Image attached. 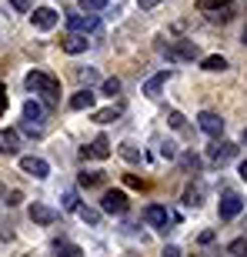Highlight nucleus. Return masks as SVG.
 <instances>
[{"label":"nucleus","mask_w":247,"mask_h":257,"mask_svg":"<svg viewBox=\"0 0 247 257\" xmlns=\"http://www.w3.org/2000/svg\"><path fill=\"white\" fill-rule=\"evenodd\" d=\"M87 44H90V40H87L84 34H67V37L60 40V47H64L67 54H84V50H87Z\"/></svg>","instance_id":"dca6fc26"},{"label":"nucleus","mask_w":247,"mask_h":257,"mask_svg":"<svg viewBox=\"0 0 247 257\" xmlns=\"http://www.w3.org/2000/svg\"><path fill=\"white\" fill-rule=\"evenodd\" d=\"M17 151H20V131H10V127L0 131V154L10 157V154H17Z\"/></svg>","instance_id":"4468645a"},{"label":"nucleus","mask_w":247,"mask_h":257,"mask_svg":"<svg viewBox=\"0 0 247 257\" xmlns=\"http://www.w3.org/2000/svg\"><path fill=\"white\" fill-rule=\"evenodd\" d=\"M24 84H27L30 94H44L47 100H57V94H60V80L44 74V70H30V74L24 77Z\"/></svg>","instance_id":"f257e3e1"},{"label":"nucleus","mask_w":247,"mask_h":257,"mask_svg":"<svg viewBox=\"0 0 247 257\" xmlns=\"http://www.w3.org/2000/svg\"><path fill=\"white\" fill-rule=\"evenodd\" d=\"M144 220H147L151 227H157L161 234H167V230H171L167 224L174 220V214L164 207V204H147V207H144Z\"/></svg>","instance_id":"20e7f679"},{"label":"nucleus","mask_w":247,"mask_h":257,"mask_svg":"<svg viewBox=\"0 0 247 257\" xmlns=\"http://www.w3.org/2000/svg\"><path fill=\"white\" fill-rule=\"evenodd\" d=\"M20 200H24V194H20V191H10V200H7V204H10V207H17V204H20Z\"/></svg>","instance_id":"4c0bfd02"},{"label":"nucleus","mask_w":247,"mask_h":257,"mask_svg":"<svg viewBox=\"0 0 247 257\" xmlns=\"http://www.w3.org/2000/svg\"><path fill=\"white\" fill-rule=\"evenodd\" d=\"M0 197H7V184L0 181Z\"/></svg>","instance_id":"37998d69"},{"label":"nucleus","mask_w":247,"mask_h":257,"mask_svg":"<svg viewBox=\"0 0 247 257\" xmlns=\"http://www.w3.org/2000/svg\"><path fill=\"white\" fill-rule=\"evenodd\" d=\"M197 127L207 134V137H214V141L224 137V120H220V114H214V110H200L197 114Z\"/></svg>","instance_id":"39448f33"},{"label":"nucleus","mask_w":247,"mask_h":257,"mask_svg":"<svg viewBox=\"0 0 247 257\" xmlns=\"http://www.w3.org/2000/svg\"><path fill=\"white\" fill-rule=\"evenodd\" d=\"M167 124H171L174 131H184V127H187V120H184V114H177V110H171V114H167Z\"/></svg>","instance_id":"c85d7f7f"},{"label":"nucleus","mask_w":247,"mask_h":257,"mask_svg":"<svg viewBox=\"0 0 247 257\" xmlns=\"http://www.w3.org/2000/svg\"><path fill=\"white\" fill-rule=\"evenodd\" d=\"M220 7H227V0H197V10H204V14H214Z\"/></svg>","instance_id":"393cba45"},{"label":"nucleus","mask_w":247,"mask_h":257,"mask_svg":"<svg viewBox=\"0 0 247 257\" xmlns=\"http://www.w3.org/2000/svg\"><path fill=\"white\" fill-rule=\"evenodd\" d=\"M127 207H131V200L124 191H104V197H100V210H107V214H127Z\"/></svg>","instance_id":"423d86ee"},{"label":"nucleus","mask_w":247,"mask_h":257,"mask_svg":"<svg viewBox=\"0 0 247 257\" xmlns=\"http://www.w3.org/2000/svg\"><path fill=\"white\" fill-rule=\"evenodd\" d=\"M234 157H237V147H234L230 141H217V144H214V147L207 151V161H210V164H217V167L230 164Z\"/></svg>","instance_id":"0eeeda50"},{"label":"nucleus","mask_w":247,"mask_h":257,"mask_svg":"<svg viewBox=\"0 0 247 257\" xmlns=\"http://www.w3.org/2000/svg\"><path fill=\"white\" fill-rule=\"evenodd\" d=\"M181 164L187 167V171H197V167H200V157H194V154H184V157H181Z\"/></svg>","instance_id":"473e14b6"},{"label":"nucleus","mask_w":247,"mask_h":257,"mask_svg":"<svg viewBox=\"0 0 247 257\" xmlns=\"http://www.w3.org/2000/svg\"><path fill=\"white\" fill-rule=\"evenodd\" d=\"M240 210H244V200L237 194H227V197L220 200V220H234Z\"/></svg>","instance_id":"ddd939ff"},{"label":"nucleus","mask_w":247,"mask_h":257,"mask_svg":"<svg viewBox=\"0 0 247 257\" xmlns=\"http://www.w3.org/2000/svg\"><path fill=\"white\" fill-rule=\"evenodd\" d=\"M244 144H247V127H244Z\"/></svg>","instance_id":"a18cd8bd"},{"label":"nucleus","mask_w":247,"mask_h":257,"mask_svg":"<svg viewBox=\"0 0 247 257\" xmlns=\"http://www.w3.org/2000/svg\"><path fill=\"white\" fill-rule=\"evenodd\" d=\"M164 54H167V60L171 64H187V60H197L200 50L194 40H177V44H171V47H161Z\"/></svg>","instance_id":"f03ea898"},{"label":"nucleus","mask_w":247,"mask_h":257,"mask_svg":"<svg viewBox=\"0 0 247 257\" xmlns=\"http://www.w3.org/2000/svg\"><path fill=\"white\" fill-rule=\"evenodd\" d=\"M10 4H14V7H17L20 14H27V10L34 7V0H10Z\"/></svg>","instance_id":"c9c22d12"},{"label":"nucleus","mask_w":247,"mask_h":257,"mask_svg":"<svg viewBox=\"0 0 247 257\" xmlns=\"http://www.w3.org/2000/svg\"><path fill=\"white\" fill-rule=\"evenodd\" d=\"M244 44H247V27H244Z\"/></svg>","instance_id":"c03bdc74"},{"label":"nucleus","mask_w":247,"mask_h":257,"mask_svg":"<svg viewBox=\"0 0 247 257\" xmlns=\"http://www.w3.org/2000/svg\"><path fill=\"white\" fill-rule=\"evenodd\" d=\"M54 247H57V257H84V250L77 244H67V240H57Z\"/></svg>","instance_id":"4be33fe9"},{"label":"nucleus","mask_w":247,"mask_h":257,"mask_svg":"<svg viewBox=\"0 0 247 257\" xmlns=\"http://www.w3.org/2000/svg\"><path fill=\"white\" fill-rule=\"evenodd\" d=\"M20 171L30 174V177H37V181H44L50 174V164L44 161V157H20Z\"/></svg>","instance_id":"1a4fd4ad"},{"label":"nucleus","mask_w":247,"mask_h":257,"mask_svg":"<svg viewBox=\"0 0 247 257\" xmlns=\"http://www.w3.org/2000/svg\"><path fill=\"white\" fill-rule=\"evenodd\" d=\"M204 197H207V184L204 181H194V184L184 187V204H187V207H200Z\"/></svg>","instance_id":"9b49d317"},{"label":"nucleus","mask_w":247,"mask_h":257,"mask_svg":"<svg viewBox=\"0 0 247 257\" xmlns=\"http://www.w3.org/2000/svg\"><path fill=\"white\" fill-rule=\"evenodd\" d=\"M110 0H80V7H84V14H97V10H104Z\"/></svg>","instance_id":"a878e982"},{"label":"nucleus","mask_w":247,"mask_h":257,"mask_svg":"<svg viewBox=\"0 0 247 257\" xmlns=\"http://www.w3.org/2000/svg\"><path fill=\"white\" fill-rule=\"evenodd\" d=\"M120 114H124V107L120 104H110V107H104V110H97L94 120H97V124H110V120H117Z\"/></svg>","instance_id":"6ab92c4d"},{"label":"nucleus","mask_w":247,"mask_h":257,"mask_svg":"<svg viewBox=\"0 0 247 257\" xmlns=\"http://www.w3.org/2000/svg\"><path fill=\"white\" fill-rule=\"evenodd\" d=\"M80 207V200H77V191H67L64 194V210H77Z\"/></svg>","instance_id":"7c9ffc66"},{"label":"nucleus","mask_w":247,"mask_h":257,"mask_svg":"<svg viewBox=\"0 0 247 257\" xmlns=\"http://www.w3.org/2000/svg\"><path fill=\"white\" fill-rule=\"evenodd\" d=\"M237 174H240V181H247V161L240 164V171H237Z\"/></svg>","instance_id":"79ce46f5"},{"label":"nucleus","mask_w":247,"mask_h":257,"mask_svg":"<svg viewBox=\"0 0 247 257\" xmlns=\"http://www.w3.org/2000/svg\"><path fill=\"white\" fill-rule=\"evenodd\" d=\"M80 80H84V84H94V80H97V70H94V67L80 70Z\"/></svg>","instance_id":"f704fd0d"},{"label":"nucleus","mask_w":247,"mask_h":257,"mask_svg":"<svg viewBox=\"0 0 247 257\" xmlns=\"http://www.w3.org/2000/svg\"><path fill=\"white\" fill-rule=\"evenodd\" d=\"M217 237V234H214V230H204V234H200V244H210V240Z\"/></svg>","instance_id":"a19ab883"},{"label":"nucleus","mask_w":247,"mask_h":257,"mask_svg":"<svg viewBox=\"0 0 247 257\" xmlns=\"http://www.w3.org/2000/svg\"><path fill=\"white\" fill-rule=\"evenodd\" d=\"M161 157H164V161H177V147H174V144H164Z\"/></svg>","instance_id":"72a5a7b5"},{"label":"nucleus","mask_w":247,"mask_h":257,"mask_svg":"<svg viewBox=\"0 0 247 257\" xmlns=\"http://www.w3.org/2000/svg\"><path fill=\"white\" fill-rule=\"evenodd\" d=\"M100 90H104L107 97H114V94H120V80H117V77H107L104 84H100Z\"/></svg>","instance_id":"bb28decb"},{"label":"nucleus","mask_w":247,"mask_h":257,"mask_svg":"<svg viewBox=\"0 0 247 257\" xmlns=\"http://www.w3.org/2000/svg\"><path fill=\"white\" fill-rule=\"evenodd\" d=\"M77 214H80V220H84V224H90V227H97V224H100V210H97V207H77Z\"/></svg>","instance_id":"5701e85b"},{"label":"nucleus","mask_w":247,"mask_h":257,"mask_svg":"<svg viewBox=\"0 0 247 257\" xmlns=\"http://www.w3.org/2000/svg\"><path fill=\"white\" fill-rule=\"evenodd\" d=\"M67 27L74 30V34H94V30H100V17H97V14H84V10H80V14H67Z\"/></svg>","instance_id":"7ed1b4c3"},{"label":"nucleus","mask_w":247,"mask_h":257,"mask_svg":"<svg viewBox=\"0 0 247 257\" xmlns=\"http://www.w3.org/2000/svg\"><path fill=\"white\" fill-rule=\"evenodd\" d=\"M207 17L214 20V24H217V20H220V24H227V20H230V7H220V10H214V14H207Z\"/></svg>","instance_id":"2f4dec72"},{"label":"nucleus","mask_w":247,"mask_h":257,"mask_svg":"<svg viewBox=\"0 0 247 257\" xmlns=\"http://www.w3.org/2000/svg\"><path fill=\"white\" fill-rule=\"evenodd\" d=\"M27 214H30V220H34V224H57V220H60V210L47 207V204H37V200L30 204Z\"/></svg>","instance_id":"9d476101"},{"label":"nucleus","mask_w":247,"mask_h":257,"mask_svg":"<svg viewBox=\"0 0 247 257\" xmlns=\"http://www.w3.org/2000/svg\"><path fill=\"white\" fill-rule=\"evenodd\" d=\"M161 4H167V0H141V10H157Z\"/></svg>","instance_id":"e433bc0d"},{"label":"nucleus","mask_w":247,"mask_h":257,"mask_svg":"<svg viewBox=\"0 0 247 257\" xmlns=\"http://www.w3.org/2000/svg\"><path fill=\"white\" fill-rule=\"evenodd\" d=\"M124 184H127V187H134V191H144V187H147L137 174H124Z\"/></svg>","instance_id":"c756f323"},{"label":"nucleus","mask_w":247,"mask_h":257,"mask_svg":"<svg viewBox=\"0 0 247 257\" xmlns=\"http://www.w3.org/2000/svg\"><path fill=\"white\" fill-rule=\"evenodd\" d=\"M57 20H60V14L54 7H37L34 14H30V24L37 30H54L57 27Z\"/></svg>","instance_id":"6e6552de"},{"label":"nucleus","mask_w":247,"mask_h":257,"mask_svg":"<svg viewBox=\"0 0 247 257\" xmlns=\"http://www.w3.org/2000/svg\"><path fill=\"white\" fill-rule=\"evenodd\" d=\"M44 114H47V110H44V107H40L37 100H27V104H24V120H27V124L40 127V120H44Z\"/></svg>","instance_id":"f3484780"},{"label":"nucleus","mask_w":247,"mask_h":257,"mask_svg":"<svg viewBox=\"0 0 247 257\" xmlns=\"http://www.w3.org/2000/svg\"><path fill=\"white\" fill-rule=\"evenodd\" d=\"M164 257H181V247H174V244H167V247H164Z\"/></svg>","instance_id":"ea45409f"},{"label":"nucleus","mask_w":247,"mask_h":257,"mask_svg":"<svg viewBox=\"0 0 247 257\" xmlns=\"http://www.w3.org/2000/svg\"><path fill=\"white\" fill-rule=\"evenodd\" d=\"M77 181H80V187H97V184H104V171H84Z\"/></svg>","instance_id":"412c9836"},{"label":"nucleus","mask_w":247,"mask_h":257,"mask_svg":"<svg viewBox=\"0 0 247 257\" xmlns=\"http://www.w3.org/2000/svg\"><path fill=\"white\" fill-rule=\"evenodd\" d=\"M94 97L97 94H90V90H77V94L70 97V110H90V107H94Z\"/></svg>","instance_id":"a211bd4d"},{"label":"nucleus","mask_w":247,"mask_h":257,"mask_svg":"<svg viewBox=\"0 0 247 257\" xmlns=\"http://www.w3.org/2000/svg\"><path fill=\"white\" fill-rule=\"evenodd\" d=\"M204 70H210V74H217V70H227V60L220 57V54H210V57H204Z\"/></svg>","instance_id":"aec40b11"},{"label":"nucleus","mask_w":247,"mask_h":257,"mask_svg":"<svg viewBox=\"0 0 247 257\" xmlns=\"http://www.w3.org/2000/svg\"><path fill=\"white\" fill-rule=\"evenodd\" d=\"M171 80V70H161V74H154L147 84H144V94L147 97H161V90H164V84Z\"/></svg>","instance_id":"2eb2a0df"},{"label":"nucleus","mask_w":247,"mask_h":257,"mask_svg":"<svg viewBox=\"0 0 247 257\" xmlns=\"http://www.w3.org/2000/svg\"><path fill=\"white\" fill-rule=\"evenodd\" d=\"M117 154H120L124 161H131V164H137V161H141V151H137L134 144H120V147H117Z\"/></svg>","instance_id":"b1692460"},{"label":"nucleus","mask_w":247,"mask_h":257,"mask_svg":"<svg viewBox=\"0 0 247 257\" xmlns=\"http://www.w3.org/2000/svg\"><path fill=\"white\" fill-rule=\"evenodd\" d=\"M4 110H7V87L0 84V114H4Z\"/></svg>","instance_id":"58836bf2"},{"label":"nucleus","mask_w":247,"mask_h":257,"mask_svg":"<svg viewBox=\"0 0 247 257\" xmlns=\"http://www.w3.org/2000/svg\"><path fill=\"white\" fill-rule=\"evenodd\" d=\"M84 157H94V161H107L110 157V141H107L104 134L90 141V147H84Z\"/></svg>","instance_id":"f8f14e48"},{"label":"nucleus","mask_w":247,"mask_h":257,"mask_svg":"<svg viewBox=\"0 0 247 257\" xmlns=\"http://www.w3.org/2000/svg\"><path fill=\"white\" fill-rule=\"evenodd\" d=\"M230 254L234 257H247V237H237V240H230Z\"/></svg>","instance_id":"cd10ccee"}]
</instances>
